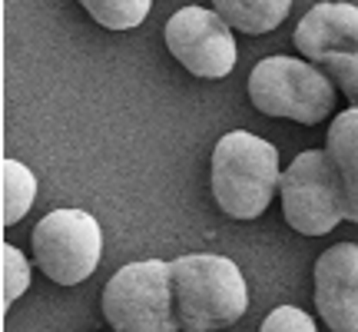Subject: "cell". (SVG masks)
Segmentation results:
<instances>
[{
  "mask_svg": "<svg viewBox=\"0 0 358 332\" xmlns=\"http://www.w3.org/2000/svg\"><path fill=\"white\" fill-rule=\"evenodd\" d=\"M169 276H173V312L179 329H226L245 316L249 289L239 266L226 256H179L169 263Z\"/></svg>",
  "mask_w": 358,
  "mask_h": 332,
  "instance_id": "cell-1",
  "label": "cell"
},
{
  "mask_svg": "<svg viewBox=\"0 0 358 332\" xmlns=\"http://www.w3.org/2000/svg\"><path fill=\"white\" fill-rule=\"evenodd\" d=\"M282 183L275 146L249 130H232L213 150V196L232 219L262 216Z\"/></svg>",
  "mask_w": 358,
  "mask_h": 332,
  "instance_id": "cell-2",
  "label": "cell"
},
{
  "mask_svg": "<svg viewBox=\"0 0 358 332\" xmlns=\"http://www.w3.org/2000/svg\"><path fill=\"white\" fill-rule=\"evenodd\" d=\"M249 100L268 116L315 127L335 110V83L312 60L266 57L249 74Z\"/></svg>",
  "mask_w": 358,
  "mask_h": 332,
  "instance_id": "cell-3",
  "label": "cell"
},
{
  "mask_svg": "<svg viewBox=\"0 0 358 332\" xmlns=\"http://www.w3.org/2000/svg\"><path fill=\"white\" fill-rule=\"evenodd\" d=\"M103 316L120 332H173V276L169 263H129L103 289Z\"/></svg>",
  "mask_w": 358,
  "mask_h": 332,
  "instance_id": "cell-4",
  "label": "cell"
},
{
  "mask_svg": "<svg viewBox=\"0 0 358 332\" xmlns=\"http://www.w3.org/2000/svg\"><path fill=\"white\" fill-rule=\"evenodd\" d=\"M282 216L302 236H325L342 219V179L329 150H306L282 173Z\"/></svg>",
  "mask_w": 358,
  "mask_h": 332,
  "instance_id": "cell-5",
  "label": "cell"
},
{
  "mask_svg": "<svg viewBox=\"0 0 358 332\" xmlns=\"http://www.w3.org/2000/svg\"><path fill=\"white\" fill-rule=\"evenodd\" d=\"M103 230L83 209H53L34 226V259L47 279L77 286L100 266Z\"/></svg>",
  "mask_w": 358,
  "mask_h": 332,
  "instance_id": "cell-6",
  "label": "cell"
},
{
  "mask_svg": "<svg viewBox=\"0 0 358 332\" xmlns=\"http://www.w3.org/2000/svg\"><path fill=\"white\" fill-rule=\"evenodd\" d=\"M299 53L329 70L352 106H358V7L355 4H315L295 27Z\"/></svg>",
  "mask_w": 358,
  "mask_h": 332,
  "instance_id": "cell-7",
  "label": "cell"
},
{
  "mask_svg": "<svg viewBox=\"0 0 358 332\" xmlns=\"http://www.w3.org/2000/svg\"><path fill=\"white\" fill-rule=\"evenodd\" d=\"M229 27L232 24L219 11L182 7L166 20V47L192 77H229L239 60Z\"/></svg>",
  "mask_w": 358,
  "mask_h": 332,
  "instance_id": "cell-8",
  "label": "cell"
},
{
  "mask_svg": "<svg viewBox=\"0 0 358 332\" xmlns=\"http://www.w3.org/2000/svg\"><path fill=\"white\" fill-rule=\"evenodd\" d=\"M315 309L332 332H358V246L338 243L315 263Z\"/></svg>",
  "mask_w": 358,
  "mask_h": 332,
  "instance_id": "cell-9",
  "label": "cell"
},
{
  "mask_svg": "<svg viewBox=\"0 0 358 332\" xmlns=\"http://www.w3.org/2000/svg\"><path fill=\"white\" fill-rule=\"evenodd\" d=\"M325 150L332 156L338 179H342V209L345 219L358 223V106L338 113L329 127Z\"/></svg>",
  "mask_w": 358,
  "mask_h": 332,
  "instance_id": "cell-10",
  "label": "cell"
},
{
  "mask_svg": "<svg viewBox=\"0 0 358 332\" xmlns=\"http://www.w3.org/2000/svg\"><path fill=\"white\" fill-rule=\"evenodd\" d=\"M213 7L243 34H268L289 17L292 0H213Z\"/></svg>",
  "mask_w": 358,
  "mask_h": 332,
  "instance_id": "cell-11",
  "label": "cell"
},
{
  "mask_svg": "<svg viewBox=\"0 0 358 332\" xmlns=\"http://www.w3.org/2000/svg\"><path fill=\"white\" fill-rule=\"evenodd\" d=\"M0 203H3V226H13L30 213V206L37 200V177L17 160H3L0 163Z\"/></svg>",
  "mask_w": 358,
  "mask_h": 332,
  "instance_id": "cell-12",
  "label": "cell"
},
{
  "mask_svg": "<svg viewBox=\"0 0 358 332\" xmlns=\"http://www.w3.org/2000/svg\"><path fill=\"white\" fill-rule=\"evenodd\" d=\"M87 13L106 30H133L146 20L153 0H80Z\"/></svg>",
  "mask_w": 358,
  "mask_h": 332,
  "instance_id": "cell-13",
  "label": "cell"
},
{
  "mask_svg": "<svg viewBox=\"0 0 358 332\" xmlns=\"http://www.w3.org/2000/svg\"><path fill=\"white\" fill-rule=\"evenodd\" d=\"M0 266H3V306H10L13 299H20L30 286V263L17 246H0Z\"/></svg>",
  "mask_w": 358,
  "mask_h": 332,
  "instance_id": "cell-14",
  "label": "cell"
},
{
  "mask_svg": "<svg viewBox=\"0 0 358 332\" xmlns=\"http://www.w3.org/2000/svg\"><path fill=\"white\" fill-rule=\"evenodd\" d=\"M262 329L266 332H315V319L295 306H282L262 322Z\"/></svg>",
  "mask_w": 358,
  "mask_h": 332,
  "instance_id": "cell-15",
  "label": "cell"
}]
</instances>
